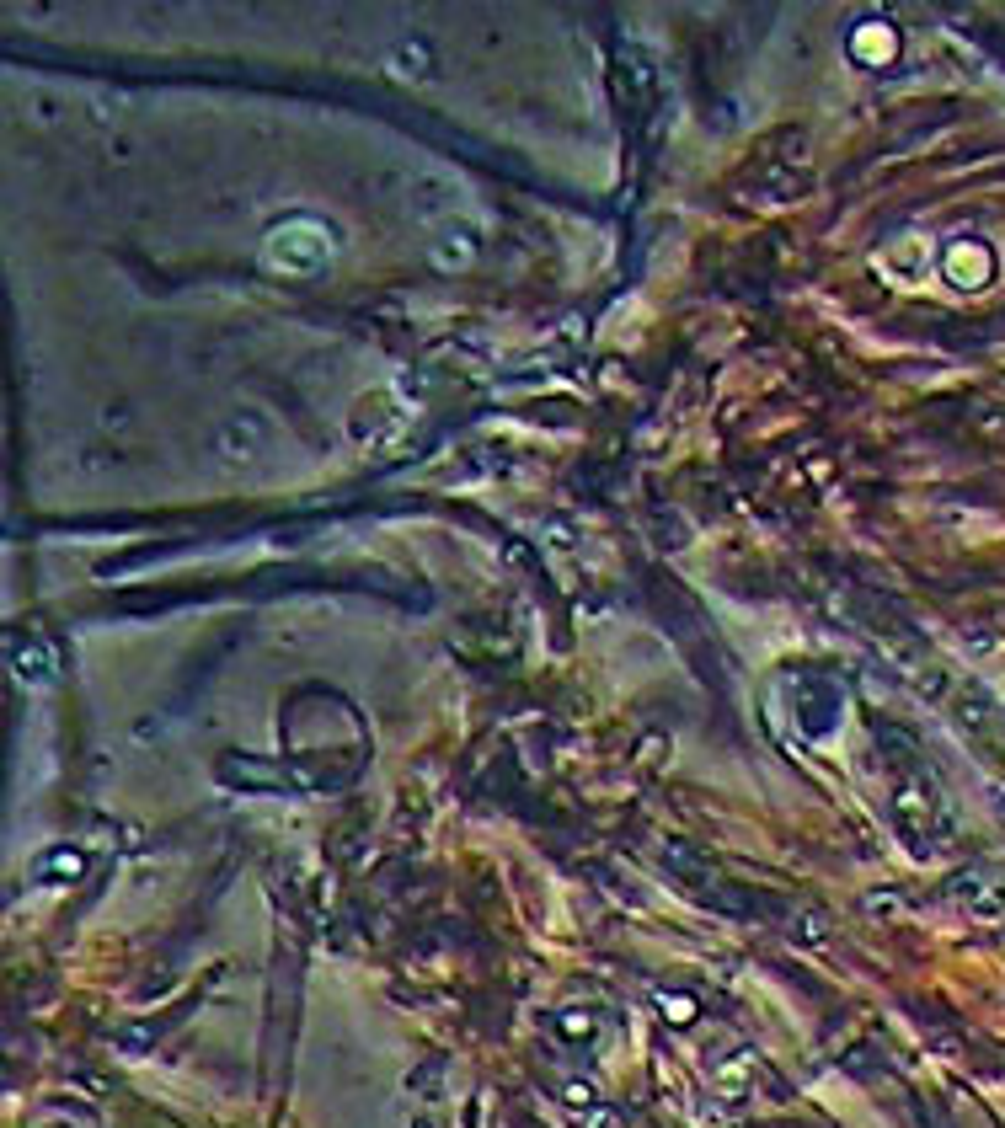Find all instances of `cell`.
<instances>
[{
    "mask_svg": "<svg viewBox=\"0 0 1005 1128\" xmlns=\"http://www.w3.org/2000/svg\"><path fill=\"white\" fill-rule=\"evenodd\" d=\"M337 262V236L327 220H311V214H289L268 230L262 241V268L284 273V278H321Z\"/></svg>",
    "mask_w": 1005,
    "mask_h": 1128,
    "instance_id": "6da1fadb",
    "label": "cell"
},
{
    "mask_svg": "<svg viewBox=\"0 0 1005 1128\" xmlns=\"http://www.w3.org/2000/svg\"><path fill=\"white\" fill-rule=\"evenodd\" d=\"M262 423L257 417H225V428L214 434V450H220V460H230V466H246V460H257L262 455Z\"/></svg>",
    "mask_w": 1005,
    "mask_h": 1128,
    "instance_id": "7a4b0ae2",
    "label": "cell"
},
{
    "mask_svg": "<svg viewBox=\"0 0 1005 1128\" xmlns=\"http://www.w3.org/2000/svg\"><path fill=\"white\" fill-rule=\"evenodd\" d=\"M396 428H401V412L391 407V396H369L348 417V434L359 439V444H380V439H391Z\"/></svg>",
    "mask_w": 1005,
    "mask_h": 1128,
    "instance_id": "3957f363",
    "label": "cell"
},
{
    "mask_svg": "<svg viewBox=\"0 0 1005 1128\" xmlns=\"http://www.w3.org/2000/svg\"><path fill=\"white\" fill-rule=\"evenodd\" d=\"M476 257H482V241H476L466 225H450V230H439V236H434V246H428V262H434L439 273H466Z\"/></svg>",
    "mask_w": 1005,
    "mask_h": 1128,
    "instance_id": "277c9868",
    "label": "cell"
},
{
    "mask_svg": "<svg viewBox=\"0 0 1005 1128\" xmlns=\"http://www.w3.org/2000/svg\"><path fill=\"white\" fill-rule=\"evenodd\" d=\"M850 49H856L861 65H888V59H893V33H888V27H877V22L872 27H856V33H850Z\"/></svg>",
    "mask_w": 1005,
    "mask_h": 1128,
    "instance_id": "5b68a950",
    "label": "cell"
},
{
    "mask_svg": "<svg viewBox=\"0 0 1005 1128\" xmlns=\"http://www.w3.org/2000/svg\"><path fill=\"white\" fill-rule=\"evenodd\" d=\"M450 204H455V182L450 177H423V182H417V209H423L428 220L444 214Z\"/></svg>",
    "mask_w": 1005,
    "mask_h": 1128,
    "instance_id": "8992f818",
    "label": "cell"
},
{
    "mask_svg": "<svg viewBox=\"0 0 1005 1128\" xmlns=\"http://www.w3.org/2000/svg\"><path fill=\"white\" fill-rule=\"evenodd\" d=\"M391 70H396V75H407V81L428 75V43H417V38L396 43V49H391Z\"/></svg>",
    "mask_w": 1005,
    "mask_h": 1128,
    "instance_id": "52a82bcc",
    "label": "cell"
},
{
    "mask_svg": "<svg viewBox=\"0 0 1005 1128\" xmlns=\"http://www.w3.org/2000/svg\"><path fill=\"white\" fill-rule=\"evenodd\" d=\"M663 1011H669L674 1022H690V1016H695V1011L685 1006V995H669V1006H663Z\"/></svg>",
    "mask_w": 1005,
    "mask_h": 1128,
    "instance_id": "ba28073f",
    "label": "cell"
}]
</instances>
